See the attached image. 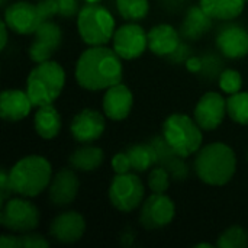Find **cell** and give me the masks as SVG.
Listing matches in <instances>:
<instances>
[{
  "label": "cell",
  "instance_id": "6da1fadb",
  "mask_svg": "<svg viewBox=\"0 0 248 248\" xmlns=\"http://www.w3.org/2000/svg\"><path fill=\"white\" fill-rule=\"evenodd\" d=\"M74 76L77 84L84 90H106L122 81V58L106 45L89 46L77 58Z\"/></svg>",
  "mask_w": 248,
  "mask_h": 248
},
{
  "label": "cell",
  "instance_id": "7a4b0ae2",
  "mask_svg": "<svg viewBox=\"0 0 248 248\" xmlns=\"http://www.w3.org/2000/svg\"><path fill=\"white\" fill-rule=\"evenodd\" d=\"M193 169L205 185L225 186L237 171L235 151L225 142H211L196 153Z\"/></svg>",
  "mask_w": 248,
  "mask_h": 248
},
{
  "label": "cell",
  "instance_id": "3957f363",
  "mask_svg": "<svg viewBox=\"0 0 248 248\" xmlns=\"http://www.w3.org/2000/svg\"><path fill=\"white\" fill-rule=\"evenodd\" d=\"M52 166L42 155H26L9 170L13 193L23 198H36L48 189L52 179Z\"/></svg>",
  "mask_w": 248,
  "mask_h": 248
},
{
  "label": "cell",
  "instance_id": "277c9868",
  "mask_svg": "<svg viewBox=\"0 0 248 248\" xmlns=\"http://www.w3.org/2000/svg\"><path fill=\"white\" fill-rule=\"evenodd\" d=\"M65 86V71L60 62L48 60L38 62L26 78V93L33 106L52 105Z\"/></svg>",
  "mask_w": 248,
  "mask_h": 248
},
{
  "label": "cell",
  "instance_id": "5b68a950",
  "mask_svg": "<svg viewBox=\"0 0 248 248\" xmlns=\"http://www.w3.org/2000/svg\"><path fill=\"white\" fill-rule=\"evenodd\" d=\"M202 131L195 118L185 113H171L164 119L161 126V135L166 142L183 158L196 154L202 148Z\"/></svg>",
  "mask_w": 248,
  "mask_h": 248
},
{
  "label": "cell",
  "instance_id": "8992f818",
  "mask_svg": "<svg viewBox=\"0 0 248 248\" xmlns=\"http://www.w3.org/2000/svg\"><path fill=\"white\" fill-rule=\"evenodd\" d=\"M116 31L115 17L100 3H86L77 15V32L89 46L106 45Z\"/></svg>",
  "mask_w": 248,
  "mask_h": 248
},
{
  "label": "cell",
  "instance_id": "52a82bcc",
  "mask_svg": "<svg viewBox=\"0 0 248 248\" xmlns=\"http://www.w3.org/2000/svg\"><path fill=\"white\" fill-rule=\"evenodd\" d=\"M39 209L29 201V198H10L1 205L0 224L4 230L16 234L35 231L39 225Z\"/></svg>",
  "mask_w": 248,
  "mask_h": 248
},
{
  "label": "cell",
  "instance_id": "ba28073f",
  "mask_svg": "<svg viewBox=\"0 0 248 248\" xmlns=\"http://www.w3.org/2000/svg\"><path fill=\"white\" fill-rule=\"evenodd\" d=\"M145 196V186L135 173L115 174L109 186L110 205L124 214L137 211Z\"/></svg>",
  "mask_w": 248,
  "mask_h": 248
},
{
  "label": "cell",
  "instance_id": "9c48e42d",
  "mask_svg": "<svg viewBox=\"0 0 248 248\" xmlns=\"http://www.w3.org/2000/svg\"><path fill=\"white\" fill-rule=\"evenodd\" d=\"M176 217V205L166 193H153L148 196L140 212V224L145 230H161L173 222Z\"/></svg>",
  "mask_w": 248,
  "mask_h": 248
},
{
  "label": "cell",
  "instance_id": "30bf717a",
  "mask_svg": "<svg viewBox=\"0 0 248 248\" xmlns=\"http://www.w3.org/2000/svg\"><path fill=\"white\" fill-rule=\"evenodd\" d=\"M112 45L115 52L126 61L140 58L148 48V32L135 22L116 28Z\"/></svg>",
  "mask_w": 248,
  "mask_h": 248
},
{
  "label": "cell",
  "instance_id": "8fae6325",
  "mask_svg": "<svg viewBox=\"0 0 248 248\" xmlns=\"http://www.w3.org/2000/svg\"><path fill=\"white\" fill-rule=\"evenodd\" d=\"M3 20L9 29L17 35H32L44 22L38 3L35 4L26 0H19L6 6Z\"/></svg>",
  "mask_w": 248,
  "mask_h": 248
},
{
  "label": "cell",
  "instance_id": "7c38bea8",
  "mask_svg": "<svg viewBox=\"0 0 248 248\" xmlns=\"http://www.w3.org/2000/svg\"><path fill=\"white\" fill-rule=\"evenodd\" d=\"M33 35L35 38L28 49L29 58L36 64L51 60V57L55 54L62 42L61 28L51 19L44 20Z\"/></svg>",
  "mask_w": 248,
  "mask_h": 248
},
{
  "label": "cell",
  "instance_id": "4fadbf2b",
  "mask_svg": "<svg viewBox=\"0 0 248 248\" xmlns=\"http://www.w3.org/2000/svg\"><path fill=\"white\" fill-rule=\"evenodd\" d=\"M227 99L218 92H206L193 109V118L203 131H215L225 119Z\"/></svg>",
  "mask_w": 248,
  "mask_h": 248
},
{
  "label": "cell",
  "instance_id": "5bb4252c",
  "mask_svg": "<svg viewBox=\"0 0 248 248\" xmlns=\"http://www.w3.org/2000/svg\"><path fill=\"white\" fill-rule=\"evenodd\" d=\"M106 115L99 110L86 108L80 110L70 124V132L73 138L80 144H92L97 141L106 129Z\"/></svg>",
  "mask_w": 248,
  "mask_h": 248
},
{
  "label": "cell",
  "instance_id": "9a60e30c",
  "mask_svg": "<svg viewBox=\"0 0 248 248\" xmlns=\"http://www.w3.org/2000/svg\"><path fill=\"white\" fill-rule=\"evenodd\" d=\"M78 189L80 180L76 170L73 167H62L52 176L48 186V196L54 206L65 208L76 201Z\"/></svg>",
  "mask_w": 248,
  "mask_h": 248
},
{
  "label": "cell",
  "instance_id": "2e32d148",
  "mask_svg": "<svg viewBox=\"0 0 248 248\" xmlns=\"http://www.w3.org/2000/svg\"><path fill=\"white\" fill-rule=\"evenodd\" d=\"M215 44L225 58H244L248 55V31L238 23H228L218 31Z\"/></svg>",
  "mask_w": 248,
  "mask_h": 248
},
{
  "label": "cell",
  "instance_id": "e0dca14e",
  "mask_svg": "<svg viewBox=\"0 0 248 248\" xmlns=\"http://www.w3.org/2000/svg\"><path fill=\"white\" fill-rule=\"evenodd\" d=\"M86 232V219L76 211H65L57 215L49 225V235L61 244H74Z\"/></svg>",
  "mask_w": 248,
  "mask_h": 248
},
{
  "label": "cell",
  "instance_id": "ac0fdd59",
  "mask_svg": "<svg viewBox=\"0 0 248 248\" xmlns=\"http://www.w3.org/2000/svg\"><path fill=\"white\" fill-rule=\"evenodd\" d=\"M134 106V94L122 81L106 89L102 99V110L108 119L119 122L129 116Z\"/></svg>",
  "mask_w": 248,
  "mask_h": 248
},
{
  "label": "cell",
  "instance_id": "d6986e66",
  "mask_svg": "<svg viewBox=\"0 0 248 248\" xmlns=\"http://www.w3.org/2000/svg\"><path fill=\"white\" fill-rule=\"evenodd\" d=\"M33 108L26 90L9 89L0 96V116L7 122H19L25 119Z\"/></svg>",
  "mask_w": 248,
  "mask_h": 248
},
{
  "label": "cell",
  "instance_id": "ffe728a7",
  "mask_svg": "<svg viewBox=\"0 0 248 248\" xmlns=\"http://www.w3.org/2000/svg\"><path fill=\"white\" fill-rule=\"evenodd\" d=\"M182 35L170 23H158L148 31V49L158 57H170L182 44Z\"/></svg>",
  "mask_w": 248,
  "mask_h": 248
},
{
  "label": "cell",
  "instance_id": "44dd1931",
  "mask_svg": "<svg viewBox=\"0 0 248 248\" xmlns=\"http://www.w3.org/2000/svg\"><path fill=\"white\" fill-rule=\"evenodd\" d=\"M150 142L153 144L155 154H157L155 166L164 167L171 174V179L179 180V182L185 180L187 177V167L183 161V157H180L174 150H171V147L166 142L163 135L154 137Z\"/></svg>",
  "mask_w": 248,
  "mask_h": 248
},
{
  "label": "cell",
  "instance_id": "7402d4cb",
  "mask_svg": "<svg viewBox=\"0 0 248 248\" xmlns=\"http://www.w3.org/2000/svg\"><path fill=\"white\" fill-rule=\"evenodd\" d=\"M212 20L214 19L201 7V4L190 6L180 25L182 38L189 41L201 39L212 28Z\"/></svg>",
  "mask_w": 248,
  "mask_h": 248
},
{
  "label": "cell",
  "instance_id": "603a6c76",
  "mask_svg": "<svg viewBox=\"0 0 248 248\" xmlns=\"http://www.w3.org/2000/svg\"><path fill=\"white\" fill-rule=\"evenodd\" d=\"M62 121L61 115L52 105L39 106L33 116L35 132L42 140H54L61 132Z\"/></svg>",
  "mask_w": 248,
  "mask_h": 248
},
{
  "label": "cell",
  "instance_id": "cb8c5ba5",
  "mask_svg": "<svg viewBox=\"0 0 248 248\" xmlns=\"http://www.w3.org/2000/svg\"><path fill=\"white\" fill-rule=\"evenodd\" d=\"M105 161V153L100 147L96 145H81L76 148L70 157L68 163L76 171L90 173L100 169Z\"/></svg>",
  "mask_w": 248,
  "mask_h": 248
},
{
  "label": "cell",
  "instance_id": "d4e9b609",
  "mask_svg": "<svg viewBox=\"0 0 248 248\" xmlns=\"http://www.w3.org/2000/svg\"><path fill=\"white\" fill-rule=\"evenodd\" d=\"M247 0H199L201 7L214 20H234L246 9Z\"/></svg>",
  "mask_w": 248,
  "mask_h": 248
},
{
  "label": "cell",
  "instance_id": "484cf974",
  "mask_svg": "<svg viewBox=\"0 0 248 248\" xmlns=\"http://www.w3.org/2000/svg\"><path fill=\"white\" fill-rule=\"evenodd\" d=\"M126 154L131 160V166L135 173H144L157 164V154L151 142L132 144L126 150Z\"/></svg>",
  "mask_w": 248,
  "mask_h": 248
},
{
  "label": "cell",
  "instance_id": "4316f807",
  "mask_svg": "<svg viewBox=\"0 0 248 248\" xmlns=\"http://www.w3.org/2000/svg\"><path fill=\"white\" fill-rule=\"evenodd\" d=\"M118 13L131 22L142 20L150 13V1L148 0H116Z\"/></svg>",
  "mask_w": 248,
  "mask_h": 248
},
{
  "label": "cell",
  "instance_id": "83f0119b",
  "mask_svg": "<svg viewBox=\"0 0 248 248\" xmlns=\"http://www.w3.org/2000/svg\"><path fill=\"white\" fill-rule=\"evenodd\" d=\"M227 112L235 124L248 126V92L230 94L227 99Z\"/></svg>",
  "mask_w": 248,
  "mask_h": 248
},
{
  "label": "cell",
  "instance_id": "f1b7e54d",
  "mask_svg": "<svg viewBox=\"0 0 248 248\" xmlns=\"http://www.w3.org/2000/svg\"><path fill=\"white\" fill-rule=\"evenodd\" d=\"M217 247L219 248H246L248 247V232L240 225L228 227L217 240Z\"/></svg>",
  "mask_w": 248,
  "mask_h": 248
},
{
  "label": "cell",
  "instance_id": "f546056e",
  "mask_svg": "<svg viewBox=\"0 0 248 248\" xmlns=\"http://www.w3.org/2000/svg\"><path fill=\"white\" fill-rule=\"evenodd\" d=\"M218 84L219 89L225 93V94H235L238 92H241L243 87V76L238 70L234 68H225L221 71L219 77H218Z\"/></svg>",
  "mask_w": 248,
  "mask_h": 248
},
{
  "label": "cell",
  "instance_id": "4dcf8cb0",
  "mask_svg": "<svg viewBox=\"0 0 248 248\" xmlns=\"http://www.w3.org/2000/svg\"><path fill=\"white\" fill-rule=\"evenodd\" d=\"M171 174L161 166H155L147 179V185L153 193H166L170 189Z\"/></svg>",
  "mask_w": 248,
  "mask_h": 248
},
{
  "label": "cell",
  "instance_id": "1f68e13d",
  "mask_svg": "<svg viewBox=\"0 0 248 248\" xmlns=\"http://www.w3.org/2000/svg\"><path fill=\"white\" fill-rule=\"evenodd\" d=\"M19 240H20V248H46L49 246V243L46 241V238H44V235L35 234L32 231L20 234Z\"/></svg>",
  "mask_w": 248,
  "mask_h": 248
},
{
  "label": "cell",
  "instance_id": "d6a6232c",
  "mask_svg": "<svg viewBox=\"0 0 248 248\" xmlns=\"http://www.w3.org/2000/svg\"><path fill=\"white\" fill-rule=\"evenodd\" d=\"M110 166L115 174H125L132 170L131 160L126 153H116L110 160Z\"/></svg>",
  "mask_w": 248,
  "mask_h": 248
},
{
  "label": "cell",
  "instance_id": "836d02e7",
  "mask_svg": "<svg viewBox=\"0 0 248 248\" xmlns=\"http://www.w3.org/2000/svg\"><path fill=\"white\" fill-rule=\"evenodd\" d=\"M58 15L61 17H73L77 16L80 12L78 0H57Z\"/></svg>",
  "mask_w": 248,
  "mask_h": 248
},
{
  "label": "cell",
  "instance_id": "e575fe53",
  "mask_svg": "<svg viewBox=\"0 0 248 248\" xmlns=\"http://www.w3.org/2000/svg\"><path fill=\"white\" fill-rule=\"evenodd\" d=\"M202 60H203V68L201 73L205 77H211V78H214L215 76L219 77V74H221V73H218L219 67H221L219 60L215 55H205V57H202Z\"/></svg>",
  "mask_w": 248,
  "mask_h": 248
},
{
  "label": "cell",
  "instance_id": "d590c367",
  "mask_svg": "<svg viewBox=\"0 0 248 248\" xmlns=\"http://www.w3.org/2000/svg\"><path fill=\"white\" fill-rule=\"evenodd\" d=\"M12 193H13V189L10 185L9 171L6 169H1L0 171V206L12 198Z\"/></svg>",
  "mask_w": 248,
  "mask_h": 248
},
{
  "label": "cell",
  "instance_id": "8d00e7d4",
  "mask_svg": "<svg viewBox=\"0 0 248 248\" xmlns=\"http://www.w3.org/2000/svg\"><path fill=\"white\" fill-rule=\"evenodd\" d=\"M38 9L44 20L52 19L55 15H58V6L57 0H39L38 1Z\"/></svg>",
  "mask_w": 248,
  "mask_h": 248
},
{
  "label": "cell",
  "instance_id": "74e56055",
  "mask_svg": "<svg viewBox=\"0 0 248 248\" xmlns=\"http://www.w3.org/2000/svg\"><path fill=\"white\" fill-rule=\"evenodd\" d=\"M190 57V48L187 46V45H185L183 42L179 45V48L170 55V57H167L171 62H186V60Z\"/></svg>",
  "mask_w": 248,
  "mask_h": 248
},
{
  "label": "cell",
  "instance_id": "f35d334b",
  "mask_svg": "<svg viewBox=\"0 0 248 248\" xmlns=\"http://www.w3.org/2000/svg\"><path fill=\"white\" fill-rule=\"evenodd\" d=\"M0 247L20 248V240H19V235H13V234H1V235H0Z\"/></svg>",
  "mask_w": 248,
  "mask_h": 248
},
{
  "label": "cell",
  "instance_id": "ab89813d",
  "mask_svg": "<svg viewBox=\"0 0 248 248\" xmlns=\"http://www.w3.org/2000/svg\"><path fill=\"white\" fill-rule=\"evenodd\" d=\"M186 68L190 71V73H201L202 71V68H203V60H202V57H189L187 60H186Z\"/></svg>",
  "mask_w": 248,
  "mask_h": 248
},
{
  "label": "cell",
  "instance_id": "60d3db41",
  "mask_svg": "<svg viewBox=\"0 0 248 248\" xmlns=\"http://www.w3.org/2000/svg\"><path fill=\"white\" fill-rule=\"evenodd\" d=\"M9 26L4 23V20L0 23V32H1V39H0V48H1V51L6 48V45H7V41H9Z\"/></svg>",
  "mask_w": 248,
  "mask_h": 248
},
{
  "label": "cell",
  "instance_id": "b9f144b4",
  "mask_svg": "<svg viewBox=\"0 0 248 248\" xmlns=\"http://www.w3.org/2000/svg\"><path fill=\"white\" fill-rule=\"evenodd\" d=\"M195 247L196 248H202V247L212 248V247H217V244H211V243H199V244H196Z\"/></svg>",
  "mask_w": 248,
  "mask_h": 248
},
{
  "label": "cell",
  "instance_id": "7bdbcfd3",
  "mask_svg": "<svg viewBox=\"0 0 248 248\" xmlns=\"http://www.w3.org/2000/svg\"><path fill=\"white\" fill-rule=\"evenodd\" d=\"M81 1H84V3H100L102 0H81Z\"/></svg>",
  "mask_w": 248,
  "mask_h": 248
},
{
  "label": "cell",
  "instance_id": "ee69618b",
  "mask_svg": "<svg viewBox=\"0 0 248 248\" xmlns=\"http://www.w3.org/2000/svg\"><path fill=\"white\" fill-rule=\"evenodd\" d=\"M0 4H1V7H6V4H7V0H0Z\"/></svg>",
  "mask_w": 248,
  "mask_h": 248
},
{
  "label": "cell",
  "instance_id": "f6af8a7d",
  "mask_svg": "<svg viewBox=\"0 0 248 248\" xmlns=\"http://www.w3.org/2000/svg\"><path fill=\"white\" fill-rule=\"evenodd\" d=\"M247 1H248V0H247Z\"/></svg>",
  "mask_w": 248,
  "mask_h": 248
}]
</instances>
